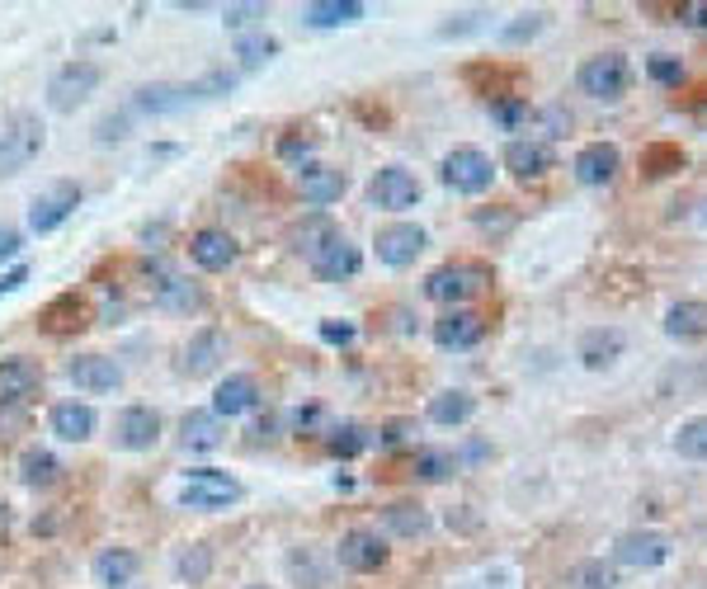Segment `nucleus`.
<instances>
[{"instance_id":"1","label":"nucleus","mask_w":707,"mask_h":589,"mask_svg":"<svg viewBox=\"0 0 707 589\" xmlns=\"http://www.w3.org/2000/svg\"><path fill=\"white\" fill-rule=\"evenodd\" d=\"M576 86L590 94V100L618 104L622 94L632 90V66H628V57H622V52H600V57H584L580 62Z\"/></svg>"},{"instance_id":"2","label":"nucleus","mask_w":707,"mask_h":589,"mask_svg":"<svg viewBox=\"0 0 707 589\" xmlns=\"http://www.w3.org/2000/svg\"><path fill=\"white\" fill-rule=\"evenodd\" d=\"M100 80H104V72H100L94 62H86V57L66 62V66H57V72H52V80H48V104L57 108V114H76V108L86 104L94 90H100Z\"/></svg>"},{"instance_id":"3","label":"nucleus","mask_w":707,"mask_h":589,"mask_svg":"<svg viewBox=\"0 0 707 589\" xmlns=\"http://www.w3.org/2000/svg\"><path fill=\"white\" fill-rule=\"evenodd\" d=\"M491 283V269L486 265H472V259H458V265H439L425 279V297L429 303H444V307H458L462 297L481 293Z\"/></svg>"},{"instance_id":"4","label":"nucleus","mask_w":707,"mask_h":589,"mask_svg":"<svg viewBox=\"0 0 707 589\" xmlns=\"http://www.w3.org/2000/svg\"><path fill=\"white\" fill-rule=\"evenodd\" d=\"M241 496H246V490H241L236 476H227L217 468L184 472V490H180L184 510H227V504H236Z\"/></svg>"},{"instance_id":"5","label":"nucleus","mask_w":707,"mask_h":589,"mask_svg":"<svg viewBox=\"0 0 707 589\" xmlns=\"http://www.w3.org/2000/svg\"><path fill=\"white\" fill-rule=\"evenodd\" d=\"M444 184L453 189V194H486L496 180V166H491V156L481 152V146H453V152L444 156Z\"/></svg>"},{"instance_id":"6","label":"nucleus","mask_w":707,"mask_h":589,"mask_svg":"<svg viewBox=\"0 0 707 589\" xmlns=\"http://www.w3.org/2000/svg\"><path fill=\"white\" fill-rule=\"evenodd\" d=\"M38 152H43V123L34 114H15L10 118V132H0V180L20 175Z\"/></svg>"},{"instance_id":"7","label":"nucleus","mask_w":707,"mask_h":589,"mask_svg":"<svg viewBox=\"0 0 707 589\" xmlns=\"http://www.w3.org/2000/svg\"><path fill=\"white\" fill-rule=\"evenodd\" d=\"M614 561L618 566H632V571H656L670 561V538L656 528H632L614 542Z\"/></svg>"},{"instance_id":"8","label":"nucleus","mask_w":707,"mask_h":589,"mask_svg":"<svg viewBox=\"0 0 707 589\" xmlns=\"http://www.w3.org/2000/svg\"><path fill=\"white\" fill-rule=\"evenodd\" d=\"M377 259H383L387 269H406V265H415L420 255H425V245H429V231L425 227H415V222H391L377 231Z\"/></svg>"},{"instance_id":"9","label":"nucleus","mask_w":707,"mask_h":589,"mask_svg":"<svg viewBox=\"0 0 707 589\" xmlns=\"http://www.w3.org/2000/svg\"><path fill=\"white\" fill-rule=\"evenodd\" d=\"M114 444L124 448V453H152L160 444V415L152 406H128L118 410L114 420Z\"/></svg>"},{"instance_id":"10","label":"nucleus","mask_w":707,"mask_h":589,"mask_svg":"<svg viewBox=\"0 0 707 589\" xmlns=\"http://www.w3.org/2000/svg\"><path fill=\"white\" fill-rule=\"evenodd\" d=\"M335 561L345 571H354V575H373V571L387 566V542L377 538L373 528H349L345 538H339V547H335Z\"/></svg>"},{"instance_id":"11","label":"nucleus","mask_w":707,"mask_h":589,"mask_svg":"<svg viewBox=\"0 0 707 589\" xmlns=\"http://www.w3.org/2000/svg\"><path fill=\"white\" fill-rule=\"evenodd\" d=\"M76 208H80V189H76L72 180H57V184L48 189V194L34 199V208H29V231H34V236H48V231H57Z\"/></svg>"},{"instance_id":"12","label":"nucleus","mask_w":707,"mask_h":589,"mask_svg":"<svg viewBox=\"0 0 707 589\" xmlns=\"http://www.w3.org/2000/svg\"><path fill=\"white\" fill-rule=\"evenodd\" d=\"M369 194H373V203L383 213H406V208H415V203H420V180L411 170H401V166H383L373 175Z\"/></svg>"},{"instance_id":"13","label":"nucleus","mask_w":707,"mask_h":589,"mask_svg":"<svg viewBox=\"0 0 707 589\" xmlns=\"http://www.w3.org/2000/svg\"><path fill=\"white\" fill-rule=\"evenodd\" d=\"M359 269H363L359 245H354L349 236H339V231L321 245L317 255H311V273H317V279H325V283H345V279H354Z\"/></svg>"},{"instance_id":"14","label":"nucleus","mask_w":707,"mask_h":589,"mask_svg":"<svg viewBox=\"0 0 707 589\" xmlns=\"http://www.w3.org/2000/svg\"><path fill=\"white\" fill-rule=\"evenodd\" d=\"M486 335V317L481 311H467V307H448L439 321H434V345L439 349H472L481 345Z\"/></svg>"},{"instance_id":"15","label":"nucleus","mask_w":707,"mask_h":589,"mask_svg":"<svg viewBox=\"0 0 707 589\" xmlns=\"http://www.w3.org/2000/svg\"><path fill=\"white\" fill-rule=\"evenodd\" d=\"M66 377L90 396H104V392L124 387V368H118L114 359H104V354H76V359L66 363Z\"/></svg>"},{"instance_id":"16","label":"nucleus","mask_w":707,"mask_h":589,"mask_svg":"<svg viewBox=\"0 0 707 589\" xmlns=\"http://www.w3.org/2000/svg\"><path fill=\"white\" fill-rule=\"evenodd\" d=\"M345 189H349V180L335 166H317V161L297 166V194H303L311 208H331V203L345 199Z\"/></svg>"},{"instance_id":"17","label":"nucleus","mask_w":707,"mask_h":589,"mask_svg":"<svg viewBox=\"0 0 707 589\" xmlns=\"http://www.w3.org/2000/svg\"><path fill=\"white\" fill-rule=\"evenodd\" d=\"M570 170H576L580 184L600 189V184H614V175L622 170V156H618L614 142H590V146H580V152H576Z\"/></svg>"},{"instance_id":"18","label":"nucleus","mask_w":707,"mask_h":589,"mask_svg":"<svg viewBox=\"0 0 707 589\" xmlns=\"http://www.w3.org/2000/svg\"><path fill=\"white\" fill-rule=\"evenodd\" d=\"M189 259H194L203 273H222L236 265V241H231L222 227H203L189 236Z\"/></svg>"},{"instance_id":"19","label":"nucleus","mask_w":707,"mask_h":589,"mask_svg":"<svg viewBox=\"0 0 707 589\" xmlns=\"http://www.w3.org/2000/svg\"><path fill=\"white\" fill-rule=\"evenodd\" d=\"M622 349H628V335L618 331V325H594V331H584L580 335V345H576V359L584 368H614L622 359Z\"/></svg>"},{"instance_id":"20","label":"nucleus","mask_w":707,"mask_h":589,"mask_svg":"<svg viewBox=\"0 0 707 589\" xmlns=\"http://www.w3.org/2000/svg\"><path fill=\"white\" fill-rule=\"evenodd\" d=\"M222 354H227V335L217 331V325H203L180 354V373L184 377H208L213 368L222 363Z\"/></svg>"},{"instance_id":"21","label":"nucleus","mask_w":707,"mask_h":589,"mask_svg":"<svg viewBox=\"0 0 707 589\" xmlns=\"http://www.w3.org/2000/svg\"><path fill=\"white\" fill-rule=\"evenodd\" d=\"M43 387V368L34 359H0V406H24Z\"/></svg>"},{"instance_id":"22","label":"nucleus","mask_w":707,"mask_h":589,"mask_svg":"<svg viewBox=\"0 0 707 589\" xmlns=\"http://www.w3.org/2000/svg\"><path fill=\"white\" fill-rule=\"evenodd\" d=\"M94 410L86 401H57L48 410V430L62 438V444H86V438H94Z\"/></svg>"},{"instance_id":"23","label":"nucleus","mask_w":707,"mask_h":589,"mask_svg":"<svg viewBox=\"0 0 707 589\" xmlns=\"http://www.w3.org/2000/svg\"><path fill=\"white\" fill-rule=\"evenodd\" d=\"M38 325H43L48 335H76V331H86L90 325V307H86V297H76V293H62V297H52V303L43 307V317H38Z\"/></svg>"},{"instance_id":"24","label":"nucleus","mask_w":707,"mask_h":589,"mask_svg":"<svg viewBox=\"0 0 707 589\" xmlns=\"http://www.w3.org/2000/svg\"><path fill=\"white\" fill-rule=\"evenodd\" d=\"M505 170L514 175V180H542V175L552 170V152L542 142H534V137H514V142L505 146Z\"/></svg>"},{"instance_id":"25","label":"nucleus","mask_w":707,"mask_h":589,"mask_svg":"<svg viewBox=\"0 0 707 589\" xmlns=\"http://www.w3.org/2000/svg\"><path fill=\"white\" fill-rule=\"evenodd\" d=\"M260 406V387H255L250 373H231L222 387L213 392V415L217 420H231V415H246V410Z\"/></svg>"},{"instance_id":"26","label":"nucleus","mask_w":707,"mask_h":589,"mask_svg":"<svg viewBox=\"0 0 707 589\" xmlns=\"http://www.w3.org/2000/svg\"><path fill=\"white\" fill-rule=\"evenodd\" d=\"M180 444L184 453H213V448H222V420L213 410H189L180 420Z\"/></svg>"},{"instance_id":"27","label":"nucleus","mask_w":707,"mask_h":589,"mask_svg":"<svg viewBox=\"0 0 707 589\" xmlns=\"http://www.w3.org/2000/svg\"><path fill=\"white\" fill-rule=\"evenodd\" d=\"M665 335L670 340H707V303L698 297H684L665 311Z\"/></svg>"},{"instance_id":"28","label":"nucleus","mask_w":707,"mask_h":589,"mask_svg":"<svg viewBox=\"0 0 707 589\" xmlns=\"http://www.w3.org/2000/svg\"><path fill=\"white\" fill-rule=\"evenodd\" d=\"M369 10L359 5V0H317V5L303 10V20L311 29H345V24H359Z\"/></svg>"},{"instance_id":"29","label":"nucleus","mask_w":707,"mask_h":589,"mask_svg":"<svg viewBox=\"0 0 707 589\" xmlns=\"http://www.w3.org/2000/svg\"><path fill=\"white\" fill-rule=\"evenodd\" d=\"M472 415H477V396L472 392H462V387H448V392H439V396H429V420L434 424H467Z\"/></svg>"},{"instance_id":"30","label":"nucleus","mask_w":707,"mask_h":589,"mask_svg":"<svg viewBox=\"0 0 707 589\" xmlns=\"http://www.w3.org/2000/svg\"><path fill=\"white\" fill-rule=\"evenodd\" d=\"M138 552L132 547H108V552L94 556V580L100 585H128L132 575H138Z\"/></svg>"},{"instance_id":"31","label":"nucleus","mask_w":707,"mask_h":589,"mask_svg":"<svg viewBox=\"0 0 707 589\" xmlns=\"http://www.w3.org/2000/svg\"><path fill=\"white\" fill-rule=\"evenodd\" d=\"M383 524H387V533H397V538H425V533H429V514L420 510V504H387Z\"/></svg>"},{"instance_id":"32","label":"nucleus","mask_w":707,"mask_h":589,"mask_svg":"<svg viewBox=\"0 0 707 589\" xmlns=\"http://www.w3.org/2000/svg\"><path fill=\"white\" fill-rule=\"evenodd\" d=\"M156 303L166 307V311H198L203 307V293H198V283H189V279H170L156 287Z\"/></svg>"},{"instance_id":"33","label":"nucleus","mask_w":707,"mask_h":589,"mask_svg":"<svg viewBox=\"0 0 707 589\" xmlns=\"http://www.w3.org/2000/svg\"><path fill=\"white\" fill-rule=\"evenodd\" d=\"M674 453L689 462H707V415H693L674 430Z\"/></svg>"},{"instance_id":"34","label":"nucleus","mask_w":707,"mask_h":589,"mask_svg":"<svg viewBox=\"0 0 707 589\" xmlns=\"http://www.w3.org/2000/svg\"><path fill=\"white\" fill-rule=\"evenodd\" d=\"M132 104H138L142 114H175V108L189 104V94H184V86H142Z\"/></svg>"},{"instance_id":"35","label":"nucleus","mask_w":707,"mask_h":589,"mask_svg":"<svg viewBox=\"0 0 707 589\" xmlns=\"http://www.w3.org/2000/svg\"><path fill=\"white\" fill-rule=\"evenodd\" d=\"M369 444H373V434L363 430V424H339V430L325 434V448H331L335 458H359Z\"/></svg>"},{"instance_id":"36","label":"nucleus","mask_w":707,"mask_h":589,"mask_svg":"<svg viewBox=\"0 0 707 589\" xmlns=\"http://www.w3.org/2000/svg\"><path fill=\"white\" fill-rule=\"evenodd\" d=\"M57 458L43 453V448H29V453L20 458V476H24V486H52L57 482Z\"/></svg>"},{"instance_id":"37","label":"nucleus","mask_w":707,"mask_h":589,"mask_svg":"<svg viewBox=\"0 0 707 589\" xmlns=\"http://www.w3.org/2000/svg\"><path fill=\"white\" fill-rule=\"evenodd\" d=\"M331 236H335V227H331V217H321V213H317V217H307L303 227H293V245H297V251H303L307 259L317 255Z\"/></svg>"},{"instance_id":"38","label":"nucleus","mask_w":707,"mask_h":589,"mask_svg":"<svg viewBox=\"0 0 707 589\" xmlns=\"http://www.w3.org/2000/svg\"><path fill=\"white\" fill-rule=\"evenodd\" d=\"M614 585H618V575H614V566H604L600 556L580 561V566L570 571V589H614Z\"/></svg>"},{"instance_id":"39","label":"nucleus","mask_w":707,"mask_h":589,"mask_svg":"<svg viewBox=\"0 0 707 589\" xmlns=\"http://www.w3.org/2000/svg\"><path fill=\"white\" fill-rule=\"evenodd\" d=\"M175 571H180V580H189V585H203V580H208V571H213V552H208V547H203V542L184 547L180 561H175Z\"/></svg>"},{"instance_id":"40","label":"nucleus","mask_w":707,"mask_h":589,"mask_svg":"<svg viewBox=\"0 0 707 589\" xmlns=\"http://www.w3.org/2000/svg\"><path fill=\"white\" fill-rule=\"evenodd\" d=\"M279 52V43L269 34H241L236 38V57H241V66H265L269 57Z\"/></svg>"},{"instance_id":"41","label":"nucleus","mask_w":707,"mask_h":589,"mask_svg":"<svg viewBox=\"0 0 707 589\" xmlns=\"http://www.w3.org/2000/svg\"><path fill=\"white\" fill-rule=\"evenodd\" d=\"M448 472H453V458H448L444 448H420L415 453V476L420 482H444Z\"/></svg>"},{"instance_id":"42","label":"nucleus","mask_w":707,"mask_h":589,"mask_svg":"<svg viewBox=\"0 0 707 589\" xmlns=\"http://www.w3.org/2000/svg\"><path fill=\"white\" fill-rule=\"evenodd\" d=\"M679 166H684V152H679V146H646V156H642V170L651 180H660V175H670Z\"/></svg>"},{"instance_id":"43","label":"nucleus","mask_w":707,"mask_h":589,"mask_svg":"<svg viewBox=\"0 0 707 589\" xmlns=\"http://www.w3.org/2000/svg\"><path fill=\"white\" fill-rule=\"evenodd\" d=\"M231 86H236V76H231V72H208L203 80H189L184 94H189V100H217V94H227Z\"/></svg>"},{"instance_id":"44","label":"nucleus","mask_w":707,"mask_h":589,"mask_svg":"<svg viewBox=\"0 0 707 589\" xmlns=\"http://www.w3.org/2000/svg\"><path fill=\"white\" fill-rule=\"evenodd\" d=\"M646 76L656 80V86H679V80H684V62L670 57V52H656V57H646Z\"/></svg>"},{"instance_id":"45","label":"nucleus","mask_w":707,"mask_h":589,"mask_svg":"<svg viewBox=\"0 0 707 589\" xmlns=\"http://www.w3.org/2000/svg\"><path fill=\"white\" fill-rule=\"evenodd\" d=\"M491 118L500 123V128H519V123H528V118H534V108H528V100H524V94H510V100L491 104Z\"/></svg>"},{"instance_id":"46","label":"nucleus","mask_w":707,"mask_h":589,"mask_svg":"<svg viewBox=\"0 0 707 589\" xmlns=\"http://www.w3.org/2000/svg\"><path fill=\"white\" fill-rule=\"evenodd\" d=\"M311 146H317V137H283V142H279V156H283V161H297V166H307Z\"/></svg>"},{"instance_id":"47","label":"nucleus","mask_w":707,"mask_h":589,"mask_svg":"<svg viewBox=\"0 0 707 589\" xmlns=\"http://www.w3.org/2000/svg\"><path fill=\"white\" fill-rule=\"evenodd\" d=\"M222 20H227V29H246V24L265 20V5H227Z\"/></svg>"},{"instance_id":"48","label":"nucleus","mask_w":707,"mask_h":589,"mask_svg":"<svg viewBox=\"0 0 707 589\" xmlns=\"http://www.w3.org/2000/svg\"><path fill=\"white\" fill-rule=\"evenodd\" d=\"M538 29H542V15H519V24L505 29V43H524V38H534Z\"/></svg>"},{"instance_id":"49","label":"nucleus","mask_w":707,"mask_h":589,"mask_svg":"<svg viewBox=\"0 0 707 589\" xmlns=\"http://www.w3.org/2000/svg\"><path fill=\"white\" fill-rule=\"evenodd\" d=\"M679 20H684L689 29H703L707 34V0H689V5H679Z\"/></svg>"},{"instance_id":"50","label":"nucleus","mask_w":707,"mask_h":589,"mask_svg":"<svg viewBox=\"0 0 707 589\" xmlns=\"http://www.w3.org/2000/svg\"><path fill=\"white\" fill-rule=\"evenodd\" d=\"M20 251H24V236H20L15 227H5V222H0V265H5V259H15Z\"/></svg>"},{"instance_id":"51","label":"nucleus","mask_w":707,"mask_h":589,"mask_svg":"<svg viewBox=\"0 0 707 589\" xmlns=\"http://www.w3.org/2000/svg\"><path fill=\"white\" fill-rule=\"evenodd\" d=\"M321 340H325V345H349L354 325L349 321H321Z\"/></svg>"},{"instance_id":"52","label":"nucleus","mask_w":707,"mask_h":589,"mask_svg":"<svg viewBox=\"0 0 707 589\" xmlns=\"http://www.w3.org/2000/svg\"><path fill=\"white\" fill-rule=\"evenodd\" d=\"M24 283H29V265H15V269H5V273H0V297L20 293Z\"/></svg>"},{"instance_id":"53","label":"nucleus","mask_w":707,"mask_h":589,"mask_svg":"<svg viewBox=\"0 0 707 589\" xmlns=\"http://www.w3.org/2000/svg\"><path fill=\"white\" fill-rule=\"evenodd\" d=\"M124 132H128L124 118H104L100 132H94V142H104V146H108V142H124Z\"/></svg>"},{"instance_id":"54","label":"nucleus","mask_w":707,"mask_h":589,"mask_svg":"<svg viewBox=\"0 0 707 589\" xmlns=\"http://www.w3.org/2000/svg\"><path fill=\"white\" fill-rule=\"evenodd\" d=\"M406 434H411V420H391L387 430H383V444H401Z\"/></svg>"},{"instance_id":"55","label":"nucleus","mask_w":707,"mask_h":589,"mask_svg":"<svg viewBox=\"0 0 707 589\" xmlns=\"http://www.w3.org/2000/svg\"><path fill=\"white\" fill-rule=\"evenodd\" d=\"M477 227H510V217H491V213H477Z\"/></svg>"},{"instance_id":"56","label":"nucleus","mask_w":707,"mask_h":589,"mask_svg":"<svg viewBox=\"0 0 707 589\" xmlns=\"http://www.w3.org/2000/svg\"><path fill=\"white\" fill-rule=\"evenodd\" d=\"M246 589H269V585H246Z\"/></svg>"}]
</instances>
